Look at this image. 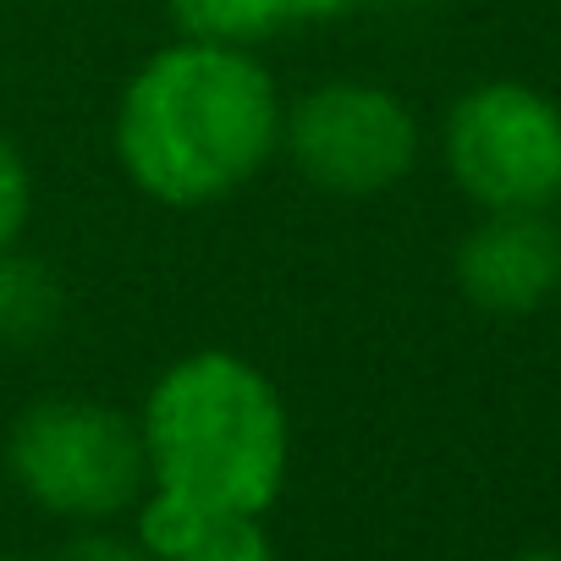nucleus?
<instances>
[{
    "mask_svg": "<svg viewBox=\"0 0 561 561\" xmlns=\"http://www.w3.org/2000/svg\"><path fill=\"white\" fill-rule=\"evenodd\" d=\"M0 561H18V556H0Z\"/></svg>",
    "mask_w": 561,
    "mask_h": 561,
    "instance_id": "obj_14",
    "label": "nucleus"
},
{
    "mask_svg": "<svg viewBox=\"0 0 561 561\" xmlns=\"http://www.w3.org/2000/svg\"><path fill=\"white\" fill-rule=\"evenodd\" d=\"M61 314H67L61 275L39 253L0 248V347L28 353V347L50 342Z\"/></svg>",
    "mask_w": 561,
    "mask_h": 561,
    "instance_id": "obj_7",
    "label": "nucleus"
},
{
    "mask_svg": "<svg viewBox=\"0 0 561 561\" xmlns=\"http://www.w3.org/2000/svg\"><path fill=\"white\" fill-rule=\"evenodd\" d=\"M149 484L220 517H264L287 490L293 419L275 380L231 353L193 347L165 364L138 408Z\"/></svg>",
    "mask_w": 561,
    "mask_h": 561,
    "instance_id": "obj_2",
    "label": "nucleus"
},
{
    "mask_svg": "<svg viewBox=\"0 0 561 561\" xmlns=\"http://www.w3.org/2000/svg\"><path fill=\"white\" fill-rule=\"evenodd\" d=\"M556 204H561V198H556Z\"/></svg>",
    "mask_w": 561,
    "mask_h": 561,
    "instance_id": "obj_15",
    "label": "nucleus"
},
{
    "mask_svg": "<svg viewBox=\"0 0 561 561\" xmlns=\"http://www.w3.org/2000/svg\"><path fill=\"white\" fill-rule=\"evenodd\" d=\"M280 100L259 50L171 39L122 89L111 149L122 176L165 209H209L280 154Z\"/></svg>",
    "mask_w": 561,
    "mask_h": 561,
    "instance_id": "obj_1",
    "label": "nucleus"
},
{
    "mask_svg": "<svg viewBox=\"0 0 561 561\" xmlns=\"http://www.w3.org/2000/svg\"><path fill=\"white\" fill-rule=\"evenodd\" d=\"M165 12L182 39L209 45H242L259 50L275 28H287V0H165Z\"/></svg>",
    "mask_w": 561,
    "mask_h": 561,
    "instance_id": "obj_8",
    "label": "nucleus"
},
{
    "mask_svg": "<svg viewBox=\"0 0 561 561\" xmlns=\"http://www.w3.org/2000/svg\"><path fill=\"white\" fill-rule=\"evenodd\" d=\"M56 561H154V556L133 539V528L94 523V528H78V534L61 545V556H56Z\"/></svg>",
    "mask_w": 561,
    "mask_h": 561,
    "instance_id": "obj_11",
    "label": "nucleus"
},
{
    "mask_svg": "<svg viewBox=\"0 0 561 561\" xmlns=\"http://www.w3.org/2000/svg\"><path fill=\"white\" fill-rule=\"evenodd\" d=\"M424 149L402 94L364 78H325L280 111V154L298 176L336 198H375L413 176Z\"/></svg>",
    "mask_w": 561,
    "mask_h": 561,
    "instance_id": "obj_5",
    "label": "nucleus"
},
{
    "mask_svg": "<svg viewBox=\"0 0 561 561\" xmlns=\"http://www.w3.org/2000/svg\"><path fill=\"white\" fill-rule=\"evenodd\" d=\"M171 561H280L264 517H209Z\"/></svg>",
    "mask_w": 561,
    "mask_h": 561,
    "instance_id": "obj_9",
    "label": "nucleus"
},
{
    "mask_svg": "<svg viewBox=\"0 0 561 561\" xmlns=\"http://www.w3.org/2000/svg\"><path fill=\"white\" fill-rule=\"evenodd\" d=\"M440 154L468 204L550 209L561 198V105L517 78L473 83L440 127Z\"/></svg>",
    "mask_w": 561,
    "mask_h": 561,
    "instance_id": "obj_4",
    "label": "nucleus"
},
{
    "mask_svg": "<svg viewBox=\"0 0 561 561\" xmlns=\"http://www.w3.org/2000/svg\"><path fill=\"white\" fill-rule=\"evenodd\" d=\"M364 0H287V18L293 23H336L347 12H358Z\"/></svg>",
    "mask_w": 561,
    "mask_h": 561,
    "instance_id": "obj_12",
    "label": "nucleus"
},
{
    "mask_svg": "<svg viewBox=\"0 0 561 561\" xmlns=\"http://www.w3.org/2000/svg\"><path fill=\"white\" fill-rule=\"evenodd\" d=\"M512 561H561V550H550V545H528V550H517Z\"/></svg>",
    "mask_w": 561,
    "mask_h": 561,
    "instance_id": "obj_13",
    "label": "nucleus"
},
{
    "mask_svg": "<svg viewBox=\"0 0 561 561\" xmlns=\"http://www.w3.org/2000/svg\"><path fill=\"white\" fill-rule=\"evenodd\" d=\"M34 220V171L18 138L0 127V248H18Z\"/></svg>",
    "mask_w": 561,
    "mask_h": 561,
    "instance_id": "obj_10",
    "label": "nucleus"
},
{
    "mask_svg": "<svg viewBox=\"0 0 561 561\" xmlns=\"http://www.w3.org/2000/svg\"><path fill=\"white\" fill-rule=\"evenodd\" d=\"M457 293L495 320L545 309L561 287V226L545 209H495L457 242Z\"/></svg>",
    "mask_w": 561,
    "mask_h": 561,
    "instance_id": "obj_6",
    "label": "nucleus"
},
{
    "mask_svg": "<svg viewBox=\"0 0 561 561\" xmlns=\"http://www.w3.org/2000/svg\"><path fill=\"white\" fill-rule=\"evenodd\" d=\"M7 473L28 506L72 528L122 523L149 490L138 413L94 397H45L7 435Z\"/></svg>",
    "mask_w": 561,
    "mask_h": 561,
    "instance_id": "obj_3",
    "label": "nucleus"
}]
</instances>
